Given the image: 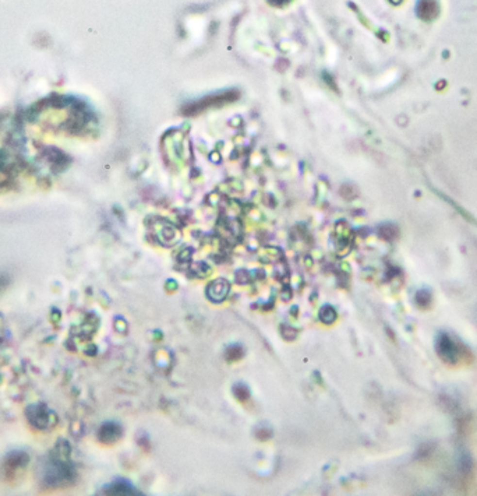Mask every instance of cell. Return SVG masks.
Returning a JSON list of instances; mask_svg holds the SVG:
<instances>
[{
    "mask_svg": "<svg viewBox=\"0 0 477 496\" xmlns=\"http://www.w3.org/2000/svg\"><path fill=\"white\" fill-rule=\"evenodd\" d=\"M437 351L440 357L446 362L456 363L463 358V348L458 345L455 340L451 339L448 334H441L437 340Z\"/></svg>",
    "mask_w": 477,
    "mask_h": 496,
    "instance_id": "cell-1",
    "label": "cell"
},
{
    "mask_svg": "<svg viewBox=\"0 0 477 496\" xmlns=\"http://www.w3.org/2000/svg\"><path fill=\"white\" fill-rule=\"evenodd\" d=\"M229 288H230L229 282L223 280V278H218L208 285L207 296L211 299L212 302H222L229 293Z\"/></svg>",
    "mask_w": 477,
    "mask_h": 496,
    "instance_id": "cell-2",
    "label": "cell"
},
{
    "mask_svg": "<svg viewBox=\"0 0 477 496\" xmlns=\"http://www.w3.org/2000/svg\"><path fill=\"white\" fill-rule=\"evenodd\" d=\"M320 320L327 323V325H331L336 320V312L333 309L332 306L329 305H324L321 309H320Z\"/></svg>",
    "mask_w": 477,
    "mask_h": 496,
    "instance_id": "cell-3",
    "label": "cell"
},
{
    "mask_svg": "<svg viewBox=\"0 0 477 496\" xmlns=\"http://www.w3.org/2000/svg\"><path fill=\"white\" fill-rule=\"evenodd\" d=\"M112 494H123V495H132V494H137V491L134 489L132 485L127 482H117L113 485Z\"/></svg>",
    "mask_w": 477,
    "mask_h": 496,
    "instance_id": "cell-4",
    "label": "cell"
},
{
    "mask_svg": "<svg viewBox=\"0 0 477 496\" xmlns=\"http://www.w3.org/2000/svg\"><path fill=\"white\" fill-rule=\"evenodd\" d=\"M233 393L236 395V398H239L240 401H246L250 397V389L244 383H237L234 384Z\"/></svg>",
    "mask_w": 477,
    "mask_h": 496,
    "instance_id": "cell-5",
    "label": "cell"
},
{
    "mask_svg": "<svg viewBox=\"0 0 477 496\" xmlns=\"http://www.w3.org/2000/svg\"><path fill=\"white\" fill-rule=\"evenodd\" d=\"M243 354L244 351L240 345H230V347H228V350H226V357H228L229 361H237V359H240V358L243 357Z\"/></svg>",
    "mask_w": 477,
    "mask_h": 496,
    "instance_id": "cell-6",
    "label": "cell"
}]
</instances>
